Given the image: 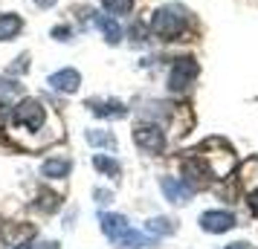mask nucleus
Segmentation results:
<instances>
[{
  "mask_svg": "<svg viewBox=\"0 0 258 249\" xmlns=\"http://www.w3.org/2000/svg\"><path fill=\"white\" fill-rule=\"evenodd\" d=\"M249 206H252V212H258V191L249 194Z\"/></svg>",
  "mask_w": 258,
  "mask_h": 249,
  "instance_id": "nucleus-23",
  "label": "nucleus"
},
{
  "mask_svg": "<svg viewBox=\"0 0 258 249\" xmlns=\"http://www.w3.org/2000/svg\"><path fill=\"white\" fill-rule=\"evenodd\" d=\"M183 177H186V183L195 189V186H203V183H209V168L203 165L200 159H188V162H183Z\"/></svg>",
  "mask_w": 258,
  "mask_h": 249,
  "instance_id": "nucleus-11",
  "label": "nucleus"
},
{
  "mask_svg": "<svg viewBox=\"0 0 258 249\" xmlns=\"http://www.w3.org/2000/svg\"><path fill=\"white\" fill-rule=\"evenodd\" d=\"M38 206H41V209H44V212H58V197H55V194H41V197H38Z\"/></svg>",
  "mask_w": 258,
  "mask_h": 249,
  "instance_id": "nucleus-18",
  "label": "nucleus"
},
{
  "mask_svg": "<svg viewBox=\"0 0 258 249\" xmlns=\"http://www.w3.org/2000/svg\"><path fill=\"white\" fill-rule=\"evenodd\" d=\"M26 67H29V55H21V58H18V64H12V67H9V72H21V70H26Z\"/></svg>",
  "mask_w": 258,
  "mask_h": 249,
  "instance_id": "nucleus-19",
  "label": "nucleus"
},
{
  "mask_svg": "<svg viewBox=\"0 0 258 249\" xmlns=\"http://www.w3.org/2000/svg\"><path fill=\"white\" fill-rule=\"evenodd\" d=\"M21 29H24V18L21 15H0V41H15V38L21 35Z\"/></svg>",
  "mask_w": 258,
  "mask_h": 249,
  "instance_id": "nucleus-13",
  "label": "nucleus"
},
{
  "mask_svg": "<svg viewBox=\"0 0 258 249\" xmlns=\"http://www.w3.org/2000/svg\"><path fill=\"white\" fill-rule=\"evenodd\" d=\"M70 168H73V162L67 156H49V159H44V165H41V174L49 180H64L70 174Z\"/></svg>",
  "mask_w": 258,
  "mask_h": 249,
  "instance_id": "nucleus-10",
  "label": "nucleus"
},
{
  "mask_svg": "<svg viewBox=\"0 0 258 249\" xmlns=\"http://www.w3.org/2000/svg\"><path fill=\"white\" fill-rule=\"evenodd\" d=\"M12 122L21 125V128H26V131H41L47 125V107L41 105L38 99H24V102L15 105Z\"/></svg>",
  "mask_w": 258,
  "mask_h": 249,
  "instance_id": "nucleus-3",
  "label": "nucleus"
},
{
  "mask_svg": "<svg viewBox=\"0 0 258 249\" xmlns=\"http://www.w3.org/2000/svg\"><path fill=\"white\" fill-rule=\"evenodd\" d=\"M96 29L107 38V44H119L122 41V29H119V21H113L110 15H93Z\"/></svg>",
  "mask_w": 258,
  "mask_h": 249,
  "instance_id": "nucleus-12",
  "label": "nucleus"
},
{
  "mask_svg": "<svg viewBox=\"0 0 258 249\" xmlns=\"http://www.w3.org/2000/svg\"><path fill=\"white\" fill-rule=\"evenodd\" d=\"M131 35L137 38V41H142V38H145V26H142L140 21H137V24L131 26Z\"/></svg>",
  "mask_w": 258,
  "mask_h": 249,
  "instance_id": "nucleus-20",
  "label": "nucleus"
},
{
  "mask_svg": "<svg viewBox=\"0 0 258 249\" xmlns=\"http://www.w3.org/2000/svg\"><path fill=\"white\" fill-rule=\"evenodd\" d=\"M151 29L157 38L163 41H177L188 29V12L177 3H168V6H160L151 18Z\"/></svg>",
  "mask_w": 258,
  "mask_h": 249,
  "instance_id": "nucleus-2",
  "label": "nucleus"
},
{
  "mask_svg": "<svg viewBox=\"0 0 258 249\" xmlns=\"http://www.w3.org/2000/svg\"><path fill=\"white\" fill-rule=\"evenodd\" d=\"M67 35H70L67 26H58V29H55V38H58V41H67Z\"/></svg>",
  "mask_w": 258,
  "mask_h": 249,
  "instance_id": "nucleus-21",
  "label": "nucleus"
},
{
  "mask_svg": "<svg viewBox=\"0 0 258 249\" xmlns=\"http://www.w3.org/2000/svg\"><path fill=\"white\" fill-rule=\"evenodd\" d=\"M148 232H154V235H174L177 232V223L171 220V217H154V220H148V226H145Z\"/></svg>",
  "mask_w": 258,
  "mask_h": 249,
  "instance_id": "nucleus-15",
  "label": "nucleus"
},
{
  "mask_svg": "<svg viewBox=\"0 0 258 249\" xmlns=\"http://www.w3.org/2000/svg\"><path fill=\"white\" fill-rule=\"evenodd\" d=\"M160 189H163L165 194V200H171V203H188L191 200V186H188L186 180H177V177H163L160 180Z\"/></svg>",
  "mask_w": 258,
  "mask_h": 249,
  "instance_id": "nucleus-7",
  "label": "nucleus"
},
{
  "mask_svg": "<svg viewBox=\"0 0 258 249\" xmlns=\"http://www.w3.org/2000/svg\"><path fill=\"white\" fill-rule=\"evenodd\" d=\"M195 78H198V61L195 58L180 55L171 61V70H168V90L171 93H186Z\"/></svg>",
  "mask_w": 258,
  "mask_h": 249,
  "instance_id": "nucleus-4",
  "label": "nucleus"
},
{
  "mask_svg": "<svg viewBox=\"0 0 258 249\" xmlns=\"http://www.w3.org/2000/svg\"><path fill=\"white\" fill-rule=\"evenodd\" d=\"M38 6H41V9H49V6H52V3H55V0H35Z\"/></svg>",
  "mask_w": 258,
  "mask_h": 249,
  "instance_id": "nucleus-26",
  "label": "nucleus"
},
{
  "mask_svg": "<svg viewBox=\"0 0 258 249\" xmlns=\"http://www.w3.org/2000/svg\"><path fill=\"white\" fill-rule=\"evenodd\" d=\"M96 197H99V203H110V191H96Z\"/></svg>",
  "mask_w": 258,
  "mask_h": 249,
  "instance_id": "nucleus-22",
  "label": "nucleus"
},
{
  "mask_svg": "<svg viewBox=\"0 0 258 249\" xmlns=\"http://www.w3.org/2000/svg\"><path fill=\"white\" fill-rule=\"evenodd\" d=\"M102 6L110 15H128L134 9V0H102Z\"/></svg>",
  "mask_w": 258,
  "mask_h": 249,
  "instance_id": "nucleus-17",
  "label": "nucleus"
},
{
  "mask_svg": "<svg viewBox=\"0 0 258 249\" xmlns=\"http://www.w3.org/2000/svg\"><path fill=\"white\" fill-rule=\"evenodd\" d=\"M223 249H252V246H249V243H244V240H241V243H229V246H223Z\"/></svg>",
  "mask_w": 258,
  "mask_h": 249,
  "instance_id": "nucleus-25",
  "label": "nucleus"
},
{
  "mask_svg": "<svg viewBox=\"0 0 258 249\" xmlns=\"http://www.w3.org/2000/svg\"><path fill=\"white\" fill-rule=\"evenodd\" d=\"M47 84L52 87V90H58V93H76L79 84H82V75H79V70L67 67V70L52 72V75L47 78Z\"/></svg>",
  "mask_w": 258,
  "mask_h": 249,
  "instance_id": "nucleus-8",
  "label": "nucleus"
},
{
  "mask_svg": "<svg viewBox=\"0 0 258 249\" xmlns=\"http://www.w3.org/2000/svg\"><path fill=\"white\" fill-rule=\"evenodd\" d=\"M35 249H61L58 243H55V240H49V243H38Z\"/></svg>",
  "mask_w": 258,
  "mask_h": 249,
  "instance_id": "nucleus-24",
  "label": "nucleus"
},
{
  "mask_svg": "<svg viewBox=\"0 0 258 249\" xmlns=\"http://www.w3.org/2000/svg\"><path fill=\"white\" fill-rule=\"evenodd\" d=\"M238 223L232 212H223V209H215V212H203L200 214V229L203 232H212V235H221V232H229L232 226Z\"/></svg>",
  "mask_w": 258,
  "mask_h": 249,
  "instance_id": "nucleus-6",
  "label": "nucleus"
},
{
  "mask_svg": "<svg viewBox=\"0 0 258 249\" xmlns=\"http://www.w3.org/2000/svg\"><path fill=\"white\" fill-rule=\"evenodd\" d=\"M87 107L102 119H122L125 113H128L119 99H93V102H87Z\"/></svg>",
  "mask_w": 258,
  "mask_h": 249,
  "instance_id": "nucleus-9",
  "label": "nucleus"
},
{
  "mask_svg": "<svg viewBox=\"0 0 258 249\" xmlns=\"http://www.w3.org/2000/svg\"><path fill=\"white\" fill-rule=\"evenodd\" d=\"M134 142L148 154H163L165 151V131L160 125H137L134 128Z\"/></svg>",
  "mask_w": 258,
  "mask_h": 249,
  "instance_id": "nucleus-5",
  "label": "nucleus"
},
{
  "mask_svg": "<svg viewBox=\"0 0 258 249\" xmlns=\"http://www.w3.org/2000/svg\"><path fill=\"white\" fill-rule=\"evenodd\" d=\"M93 168H96V171H102V174H105V177H110V180H116L119 174H122L119 162L113 159V156H107V154H96L93 156Z\"/></svg>",
  "mask_w": 258,
  "mask_h": 249,
  "instance_id": "nucleus-14",
  "label": "nucleus"
},
{
  "mask_svg": "<svg viewBox=\"0 0 258 249\" xmlns=\"http://www.w3.org/2000/svg\"><path fill=\"white\" fill-rule=\"evenodd\" d=\"M99 223H102V232L107 235V240L116 249H154L160 243L157 235H148V232H140L128 223V217L122 214H99Z\"/></svg>",
  "mask_w": 258,
  "mask_h": 249,
  "instance_id": "nucleus-1",
  "label": "nucleus"
},
{
  "mask_svg": "<svg viewBox=\"0 0 258 249\" xmlns=\"http://www.w3.org/2000/svg\"><path fill=\"white\" fill-rule=\"evenodd\" d=\"M87 142L96 145V148H113L116 139H113L110 131H87Z\"/></svg>",
  "mask_w": 258,
  "mask_h": 249,
  "instance_id": "nucleus-16",
  "label": "nucleus"
},
{
  "mask_svg": "<svg viewBox=\"0 0 258 249\" xmlns=\"http://www.w3.org/2000/svg\"><path fill=\"white\" fill-rule=\"evenodd\" d=\"M15 249H32V246H29V243L24 240V243H15Z\"/></svg>",
  "mask_w": 258,
  "mask_h": 249,
  "instance_id": "nucleus-27",
  "label": "nucleus"
}]
</instances>
